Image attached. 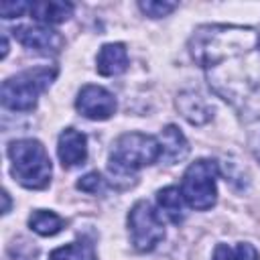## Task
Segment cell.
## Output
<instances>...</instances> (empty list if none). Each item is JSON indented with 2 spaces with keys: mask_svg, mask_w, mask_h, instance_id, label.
<instances>
[{
  "mask_svg": "<svg viewBox=\"0 0 260 260\" xmlns=\"http://www.w3.org/2000/svg\"><path fill=\"white\" fill-rule=\"evenodd\" d=\"M189 51L211 91L244 120H260V30L238 24H203Z\"/></svg>",
  "mask_w": 260,
  "mask_h": 260,
  "instance_id": "6da1fadb",
  "label": "cell"
},
{
  "mask_svg": "<svg viewBox=\"0 0 260 260\" xmlns=\"http://www.w3.org/2000/svg\"><path fill=\"white\" fill-rule=\"evenodd\" d=\"M160 160V142L158 138L142 132H126L122 134L108 158V173L118 187H128L134 183L136 173L142 167Z\"/></svg>",
  "mask_w": 260,
  "mask_h": 260,
  "instance_id": "7a4b0ae2",
  "label": "cell"
},
{
  "mask_svg": "<svg viewBox=\"0 0 260 260\" xmlns=\"http://www.w3.org/2000/svg\"><path fill=\"white\" fill-rule=\"evenodd\" d=\"M12 177L26 189H45L51 181V158L35 138H20L8 144Z\"/></svg>",
  "mask_w": 260,
  "mask_h": 260,
  "instance_id": "3957f363",
  "label": "cell"
},
{
  "mask_svg": "<svg viewBox=\"0 0 260 260\" xmlns=\"http://www.w3.org/2000/svg\"><path fill=\"white\" fill-rule=\"evenodd\" d=\"M55 75V67H32L8 77L2 83V106L14 112L32 110L39 95L53 83Z\"/></svg>",
  "mask_w": 260,
  "mask_h": 260,
  "instance_id": "277c9868",
  "label": "cell"
},
{
  "mask_svg": "<svg viewBox=\"0 0 260 260\" xmlns=\"http://www.w3.org/2000/svg\"><path fill=\"white\" fill-rule=\"evenodd\" d=\"M219 177V167L211 158H199L191 162L183 175V185L181 193L187 201L197 211L211 209L217 201V189L215 181Z\"/></svg>",
  "mask_w": 260,
  "mask_h": 260,
  "instance_id": "5b68a950",
  "label": "cell"
},
{
  "mask_svg": "<svg viewBox=\"0 0 260 260\" xmlns=\"http://www.w3.org/2000/svg\"><path fill=\"white\" fill-rule=\"evenodd\" d=\"M128 232L138 252H150L165 238V223L148 201H138L128 213Z\"/></svg>",
  "mask_w": 260,
  "mask_h": 260,
  "instance_id": "8992f818",
  "label": "cell"
},
{
  "mask_svg": "<svg viewBox=\"0 0 260 260\" xmlns=\"http://www.w3.org/2000/svg\"><path fill=\"white\" fill-rule=\"evenodd\" d=\"M77 112L89 120H108L116 112V98L102 85H83L75 100Z\"/></svg>",
  "mask_w": 260,
  "mask_h": 260,
  "instance_id": "52a82bcc",
  "label": "cell"
},
{
  "mask_svg": "<svg viewBox=\"0 0 260 260\" xmlns=\"http://www.w3.org/2000/svg\"><path fill=\"white\" fill-rule=\"evenodd\" d=\"M12 32L20 45L39 53H57L63 47V37L57 30H51L49 26L43 24H22L16 26Z\"/></svg>",
  "mask_w": 260,
  "mask_h": 260,
  "instance_id": "ba28073f",
  "label": "cell"
},
{
  "mask_svg": "<svg viewBox=\"0 0 260 260\" xmlns=\"http://www.w3.org/2000/svg\"><path fill=\"white\" fill-rule=\"evenodd\" d=\"M57 154H59L61 165L67 167V169L83 165L85 158H87V138H85V134L75 130V128H65L59 134Z\"/></svg>",
  "mask_w": 260,
  "mask_h": 260,
  "instance_id": "9c48e42d",
  "label": "cell"
},
{
  "mask_svg": "<svg viewBox=\"0 0 260 260\" xmlns=\"http://www.w3.org/2000/svg\"><path fill=\"white\" fill-rule=\"evenodd\" d=\"M95 67L98 73L104 77H112V75H120L126 71L128 67V53L126 47L122 43H108L100 49L98 57H95Z\"/></svg>",
  "mask_w": 260,
  "mask_h": 260,
  "instance_id": "30bf717a",
  "label": "cell"
},
{
  "mask_svg": "<svg viewBox=\"0 0 260 260\" xmlns=\"http://www.w3.org/2000/svg\"><path fill=\"white\" fill-rule=\"evenodd\" d=\"M158 142H160V160L167 165H175V162L183 160L189 152V144H187L183 132L175 124H169L162 128Z\"/></svg>",
  "mask_w": 260,
  "mask_h": 260,
  "instance_id": "8fae6325",
  "label": "cell"
},
{
  "mask_svg": "<svg viewBox=\"0 0 260 260\" xmlns=\"http://www.w3.org/2000/svg\"><path fill=\"white\" fill-rule=\"evenodd\" d=\"M177 108L185 120H189L191 124H197V126L209 122L213 116V108L205 102V98H201L195 91H183L177 98Z\"/></svg>",
  "mask_w": 260,
  "mask_h": 260,
  "instance_id": "7c38bea8",
  "label": "cell"
},
{
  "mask_svg": "<svg viewBox=\"0 0 260 260\" xmlns=\"http://www.w3.org/2000/svg\"><path fill=\"white\" fill-rule=\"evenodd\" d=\"M28 12L35 20L43 24H59L65 22L73 14V4L69 2H57V0H45V2H32L28 6Z\"/></svg>",
  "mask_w": 260,
  "mask_h": 260,
  "instance_id": "4fadbf2b",
  "label": "cell"
},
{
  "mask_svg": "<svg viewBox=\"0 0 260 260\" xmlns=\"http://www.w3.org/2000/svg\"><path fill=\"white\" fill-rule=\"evenodd\" d=\"M156 201H158V207L167 213V217L173 223H181L185 219V203L187 201H185L181 189H177V187H165V189L158 191Z\"/></svg>",
  "mask_w": 260,
  "mask_h": 260,
  "instance_id": "5bb4252c",
  "label": "cell"
},
{
  "mask_svg": "<svg viewBox=\"0 0 260 260\" xmlns=\"http://www.w3.org/2000/svg\"><path fill=\"white\" fill-rule=\"evenodd\" d=\"M28 225L39 236H55V234H59L63 230V219L57 213H53V211L37 209L28 217Z\"/></svg>",
  "mask_w": 260,
  "mask_h": 260,
  "instance_id": "9a60e30c",
  "label": "cell"
},
{
  "mask_svg": "<svg viewBox=\"0 0 260 260\" xmlns=\"http://www.w3.org/2000/svg\"><path fill=\"white\" fill-rule=\"evenodd\" d=\"M49 260H98V258H95V250L89 242L77 240V242H71L67 246L53 250L49 254Z\"/></svg>",
  "mask_w": 260,
  "mask_h": 260,
  "instance_id": "2e32d148",
  "label": "cell"
},
{
  "mask_svg": "<svg viewBox=\"0 0 260 260\" xmlns=\"http://www.w3.org/2000/svg\"><path fill=\"white\" fill-rule=\"evenodd\" d=\"M211 260H260L256 248L252 244L240 242L236 246H228V244H217L213 250V258Z\"/></svg>",
  "mask_w": 260,
  "mask_h": 260,
  "instance_id": "e0dca14e",
  "label": "cell"
},
{
  "mask_svg": "<svg viewBox=\"0 0 260 260\" xmlns=\"http://www.w3.org/2000/svg\"><path fill=\"white\" fill-rule=\"evenodd\" d=\"M138 6H140V10H142L146 16H150V18L167 16V14H171V12L177 8V4H175V2H160V0H146V2H138Z\"/></svg>",
  "mask_w": 260,
  "mask_h": 260,
  "instance_id": "ac0fdd59",
  "label": "cell"
},
{
  "mask_svg": "<svg viewBox=\"0 0 260 260\" xmlns=\"http://www.w3.org/2000/svg\"><path fill=\"white\" fill-rule=\"evenodd\" d=\"M104 185H106V181H104L102 175L95 173V171L83 175V177L77 181V189H81V191H85V193H100V191L104 189Z\"/></svg>",
  "mask_w": 260,
  "mask_h": 260,
  "instance_id": "d6986e66",
  "label": "cell"
},
{
  "mask_svg": "<svg viewBox=\"0 0 260 260\" xmlns=\"http://www.w3.org/2000/svg\"><path fill=\"white\" fill-rule=\"evenodd\" d=\"M30 4L26 2H2L0 4V12H2V18H14V16H20L22 12L28 10Z\"/></svg>",
  "mask_w": 260,
  "mask_h": 260,
  "instance_id": "ffe728a7",
  "label": "cell"
},
{
  "mask_svg": "<svg viewBox=\"0 0 260 260\" xmlns=\"http://www.w3.org/2000/svg\"><path fill=\"white\" fill-rule=\"evenodd\" d=\"M250 146H252V152H254V156L260 160V128L252 134V138H250Z\"/></svg>",
  "mask_w": 260,
  "mask_h": 260,
  "instance_id": "44dd1931",
  "label": "cell"
},
{
  "mask_svg": "<svg viewBox=\"0 0 260 260\" xmlns=\"http://www.w3.org/2000/svg\"><path fill=\"white\" fill-rule=\"evenodd\" d=\"M2 199H4V207H2V213H8V209H10V199H8V193H6V191L2 193Z\"/></svg>",
  "mask_w": 260,
  "mask_h": 260,
  "instance_id": "7402d4cb",
  "label": "cell"
}]
</instances>
